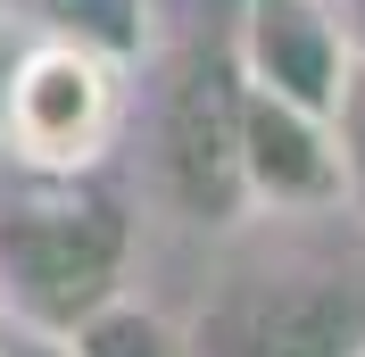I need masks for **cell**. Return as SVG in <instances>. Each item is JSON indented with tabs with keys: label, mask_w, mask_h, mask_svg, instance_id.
I'll list each match as a JSON object with an SVG mask.
<instances>
[{
	"label": "cell",
	"mask_w": 365,
	"mask_h": 357,
	"mask_svg": "<svg viewBox=\"0 0 365 357\" xmlns=\"http://www.w3.org/2000/svg\"><path fill=\"white\" fill-rule=\"evenodd\" d=\"M133 266V216L91 166H34L0 141V316L75 333Z\"/></svg>",
	"instance_id": "6da1fadb"
},
{
	"label": "cell",
	"mask_w": 365,
	"mask_h": 357,
	"mask_svg": "<svg viewBox=\"0 0 365 357\" xmlns=\"http://www.w3.org/2000/svg\"><path fill=\"white\" fill-rule=\"evenodd\" d=\"M241 50L232 34H191L150 67V116H141V158L150 191L200 233H232L250 216V158H241Z\"/></svg>",
	"instance_id": "7a4b0ae2"
},
{
	"label": "cell",
	"mask_w": 365,
	"mask_h": 357,
	"mask_svg": "<svg viewBox=\"0 0 365 357\" xmlns=\"http://www.w3.org/2000/svg\"><path fill=\"white\" fill-rule=\"evenodd\" d=\"M365 349V274L307 258H250L207 283L191 316V357H357Z\"/></svg>",
	"instance_id": "3957f363"
},
{
	"label": "cell",
	"mask_w": 365,
	"mask_h": 357,
	"mask_svg": "<svg viewBox=\"0 0 365 357\" xmlns=\"http://www.w3.org/2000/svg\"><path fill=\"white\" fill-rule=\"evenodd\" d=\"M0 141L34 166H100V150L116 141V59L67 34L25 42L9 67Z\"/></svg>",
	"instance_id": "277c9868"
},
{
	"label": "cell",
	"mask_w": 365,
	"mask_h": 357,
	"mask_svg": "<svg viewBox=\"0 0 365 357\" xmlns=\"http://www.w3.org/2000/svg\"><path fill=\"white\" fill-rule=\"evenodd\" d=\"M241 158H250V200L282 208V216H324L349 200L332 116L299 109L266 84H250V100H241Z\"/></svg>",
	"instance_id": "5b68a950"
},
{
	"label": "cell",
	"mask_w": 365,
	"mask_h": 357,
	"mask_svg": "<svg viewBox=\"0 0 365 357\" xmlns=\"http://www.w3.org/2000/svg\"><path fill=\"white\" fill-rule=\"evenodd\" d=\"M232 50H241V75L299 109H324L341 100L349 84V34L332 0H241V25H232Z\"/></svg>",
	"instance_id": "8992f818"
},
{
	"label": "cell",
	"mask_w": 365,
	"mask_h": 357,
	"mask_svg": "<svg viewBox=\"0 0 365 357\" xmlns=\"http://www.w3.org/2000/svg\"><path fill=\"white\" fill-rule=\"evenodd\" d=\"M75 349H83V357H191V333L116 291L108 308H91L83 324H75Z\"/></svg>",
	"instance_id": "52a82bcc"
},
{
	"label": "cell",
	"mask_w": 365,
	"mask_h": 357,
	"mask_svg": "<svg viewBox=\"0 0 365 357\" xmlns=\"http://www.w3.org/2000/svg\"><path fill=\"white\" fill-rule=\"evenodd\" d=\"M42 34H67V42H91L108 59H133L150 42V9L141 0H34Z\"/></svg>",
	"instance_id": "ba28073f"
},
{
	"label": "cell",
	"mask_w": 365,
	"mask_h": 357,
	"mask_svg": "<svg viewBox=\"0 0 365 357\" xmlns=\"http://www.w3.org/2000/svg\"><path fill=\"white\" fill-rule=\"evenodd\" d=\"M332 134H341V175H349V208L365 216V59H349V84L332 100Z\"/></svg>",
	"instance_id": "9c48e42d"
},
{
	"label": "cell",
	"mask_w": 365,
	"mask_h": 357,
	"mask_svg": "<svg viewBox=\"0 0 365 357\" xmlns=\"http://www.w3.org/2000/svg\"><path fill=\"white\" fill-rule=\"evenodd\" d=\"M0 357H83V349H75V333H42V324L0 316Z\"/></svg>",
	"instance_id": "30bf717a"
},
{
	"label": "cell",
	"mask_w": 365,
	"mask_h": 357,
	"mask_svg": "<svg viewBox=\"0 0 365 357\" xmlns=\"http://www.w3.org/2000/svg\"><path fill=\"white\" fill-rule=\"evenodd\" d=\"M341 34H349V50L365 59V0H341Z\"/></svg>",
	"instance_id": "8fae6325"
},
{
	"label": "cell",
	"mask_w": 365,
	"mask_h": 357,
	"mask_svg": "<svg viewBox=\"0 0 365 357\" xmlns=\"http://www.w3.org/2000/svg\"><path fill=\"white\" fill-rule=\"evenodd\" d=\"M9 67H17V42L0 34V116H9Z\"/></svg>",
	"instance_id": "7c38bea8"
},
{
	"label": "cell",
	"mask_w": 365,
	"mask_h": 357,
	"mask_svg": "<svg viewBox=\"0 0 365 357\" xmlns=\"http://www.w3.org/2000/svg\"><path fill=\"white\" fill-rule=\"evenodd\" d=\"M357 357H365V349H357Z\"/></svg>",
	"instance_id": "4fadbf2b"
}]
</instances>
